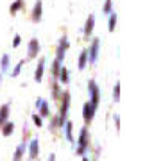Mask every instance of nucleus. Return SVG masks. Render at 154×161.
Returning <instances> with one entry per match:
<instances>
[{
	"label": "nucleus",
	"mask_w": 154,
	"mask_h": 161,
	"mask_svg": "<svg viewBox=\"0 0 154 161\" xmlns=\"http://www.w3.org/2000/svg\"><path fill=\"white\" fill-rule=\"evenodd\" d=\"M93 27H95V14H90L84 25V36H90L93 32Z\"/></svg>",
	"instance_id": "nucleus-13"
},
{
	"label": "nucleus",
	"mask_w": 154,
	"mask_h": 161,
	"mask_svg": "<svg viewBox=\"0 0 154 161\" xmlns=\"http://www.w3.org/2000/svg\"><path fill=\"white\" fill-rule=\"evenodd\" d=\"M20 43H22V38H20V36H14V38H13V48H16L18 45H20Z\"/></svg>",
	"instance_id": "nucleus-28"
},
{
	"label": "nucleus",
	"mask_w": 154,
	"mask_h": 161,
	"mask_svg": "<svg viewBox=\"0 0 154 161\" xmlns=\"http://www.w3.org/2000/svg\"><path fill=\"white\" fill-rule=\"evenodd\" d=\"M9 113H11V108H9V104H4V106L0 108V127H2L7 120H9Z\"/></svg>",
	"instance_id": "nucleus-12"
},
{
	"label": "nucleus",
	"mask_w": 154,
	"mask_h": 161,
	"mask_svg": "<svg viewBox=\"0 0 154 161\" xmlns=\"http://www.w3.org/2000/svg\"><path fill=\"white\" fill-rule=\"evenodd\" d=\"M113 100L115 102L120 100V80H117V84H115V88H113Z\"/></svg>",
	"instance_id": "nucleus-23"
},
{
	"label": "nucleus",
	"mask_w": 154,
	"mask_h": 161,
	"mask_svg": "<svg viewBox=\"0 0 154 161\" xmlns=\"http://www.w3.org/2000/svg\"><path fill=\"white\" fill-rule=\"evenodd\" d=\"M108 16H109V22H108V31H109V32H113V31H115V27H117V20H118V16H117L115 13H109Z\"/></svg>",
	"instance_id": "nucleus-19"
},
{
	"label": "nucleus",
	"mask_w": 154,
	"mask_h": 161,
	"mask_svg": "<svg viewBox=\"0 0 154 161\" xmlns=\"http://www.w3.org/2000/svg\"><path fill=\"white\" fill-rule=\"evenodd\" d=\"M32 120H34V125H36V127H41V125H43V120H41L40 115H32Z\"/></svg>",
	"instance_id": "nucleus-26"
},
{
	"label": "nucleus",
	"mask_w": 154,
	"mask_h": 161,
	"mask_svg": "<svg viewBox=\"0 0 154 161\" xmlns=\"http://www.w3.org/2000/svg\"><path fill=\"white\" fill-rule=\"evenodd\" d=\"M95 111H97V106H93V104L88 100L84 104V108H83V118H84L86 124H90L93 120V116H95Z\"/></svg>",
	"instance_id": "nucleus-6"
},
{
	"label": "nucleus",
	"mask_w": 154,
	"mask_h": 161,
	"mask_svg": "<svg viewBox=\"0 0 154 161\" xmlns=\"http://www.w3.org/2000/svg\"><path fill=\"white\" fill-rule=\"evenodd\" d=\"M77 66H79V70H84L86 66H88V50H83L79 56V63H77Z\"/></svg>",
	"instance_id": "nucleus-16"
},
{
	"label": "nucleus",
	"mask_w": 154,
	"mask_h": 161,
	"mask_svg": "<svg viewBox=\"0 0 154 161\" xmlns=\"http://www.w3.org/2000/svg\"><path fill=\"white\" fill-rule=\"evenodd\" d=\"M45 64H47V59L45 58H41L40 61H38V66H36V72H34V80H36V82H41V80H43Z\"/></svg>",
	"instance_id": "nucleus-9"
},
{
	"label": "nucleus",
	"mask_w": 154,
	"mask_h": 161,
	"mask_svg": "<svg viewBox=\"0 0 154 161\" xmlns=\"http://www.w3.org/2000/svg\"><path fill=\"white\" fill-rule=\"evenodd\" d=\"M41 13H43V4H41V0H38L34 4V7H32V14H31V18H32L34 23H38L41 20Z\"/></svg>",
	"instance_id": "nucleus-11"
},
{
	"label": "nucleus",
	"mask_w": 154,
	"mask_h": 161,
	"mask_svg": "<svg viewBox=\"0 0 154 161\" xmlns=\"http://www.w3.org/2000/svg\"><path fill=\"white\" fill-rule=\"evenodd\" d=\"M115 125H117V131H120V116L115 115Z\"/></svg>",
	"instance_id": "nucleus-29"
},
{
	"label": "nucleus",
	"mask_w": 154,
	"mask_h": 161,
	"mask_svg": "<svg viewBox=\"0 0 154 161\" xmlns=\"http://www.w3.org/2000/svg\"><path fill=\"white\" fill-rule=\"evenodd\" d=\"M0 82H2V74H0Z\"/></svg>",
	"instance_id": "nucleus-32"
},
{
	"label": "nucleus",
	"mask_w": 154,
	"mask_h": 161,
	"mask_svg": "<svg viewBox=\"0 0 154 161\" xmlns=\"http://www.w3.org/2000/svg\"><path fill=\"white\" fill-rule=\"evenodd\" d=\"M22 7H23V0H14L11 4V9H9V11H11V14H16V11L22 9Z\"/></svg>",
	"instance_id": "nucleus-21"
},
{
	"label": "nucleus",
	"mask_w": 154,
	"mask_h": 161,
	"mask_svg": "<svg viewBox=\"0 0 154 161\" xmlns=\"http://www.w3.org/2000/svg\"><path fill=\"white\" fill-rule=\"evenodd\" d=\"M68 48H70V41H68V36L65 34V36H61L59 45H57V52H56V59H57V61H61V63H63L65 54H66Z\"/></svg>",
	"instance_id": "nucleus-4"
},
{
	"label": "nucleus",
	"mask_w": 154,
	"mask_h": 161,
	"mask_svg": "<svg viewBox=\"0 0 154 161\" xmlns=\"http://www.w3.org/2000/svg\"><path fill=\"white\" fill-rule=\"evenodd\" d=\"M83 161H90V158H86V156H83Z\"/></svg>",
	"instance_id": "nucleus-31"
},
{
	"label": "nucleus",
	"mask_w": 154,
	"mask_h": 161,
	"mask_svg": "<svg viewBox=\"0 0 154 161\" xmlns=\"http://www.w3.org/2000/svg\"><path fill=\"white\" fill-rule=\"evenodd\" d=\"M88 93H90V102L93 106L99 108V100H100V90H99V84L93 79L88 80Z\"/></svg>",
	"instance_id": "nucleus-3"
},
{
	"label": "nucleus",
	"mask_w": 154,
	"mask_h": 161,
	"mask_svg": "<svg viewBox=\"0 0 154 161\" xmlns=\"http://www.w3.org/2000/svg\"><path fill=\"white\" fill-rule=\"evenodd\" d=\"M0 70H2V74H6L7 70H9V56L4 54L2 59H0Z\"/></svg>",
	"instance_id": "nucleus-20"
},
{
	"label": "nucleus",
	"mask_w": 154,
	"mask_h": 161,
	"mask_svg": "<svg viewBox=\"0 0 154 161\" xmlns=\"http://www.w3.org/2000/svg\"><path fill=\"white\" fill-rule=\"evenodd\" d=\"M102 13L104 14L113 13V2H111V0H106V4H104V7H102Z\"/></svg>",
	"instance_id": "nucleus-24"
},
{
	"label": "nucleus",
	"mask_w": 154,
	"mask_h": 161,
	"mask_svg": "<svg viewBox=\"0 0 154 161\" xmlns=\"http://www.w3.org/2000/svg\"><path fill=\"white\" fill-rule=\"evenodd\" d=\"M68 111H70V93L65 92L63 93V100H61V108H59V115L56 116V120H54L52 125H57V127L63 129L65 122L68 120Z\"/></svg>",
	"instance_id": "nucleus-1"
},
{
	"label": "nucleus",
	"mask_w": 154,
	"mask_h": 161,
	"mask_svg": "<svg viewBox=\"0 0 154 161\" xmlns=\"http://www.w3.org/2000/svg\"><path fill=\"white\" fill-rule=\"evenodd\" d=\"M48 161H56V154H50V156H48Z\"/></svg>",
	"instance_id": "nucleus-30"
},
{
	"label": "nucleus",
	"mask_w": 154,
	"mask_h": 161,
	"mask_svg": "<svg viewBox=\"0 0 154 161\" xmlns=\"http://www.w3.org/2000/svg\"><path fill=\"white\" fill-rule=\"evenodd\" d=\"M57 79L61 80L63 84H68V80H70V74H68V68H66V66H61V68H59Z\"/></svg>",
	"instance_id": "nucleus-14"
},
{
	"label": "nucleus",
	"mask_w": 154,
	"mask_h": 161,
	"mask_svg": "<svg viewBox=\"0 0 154 161\" xmlns=\"http://www.w3.org/2000/svg\"><path fill=\"white\" fill-rule=\"evenodd\" d=\"M52 95H54V98H59V86H57V82H54V86H52Z\"/></svg>",
	"instance_id": "nucleus-27"
},
{
	"label": "nucleus",
	"mask_w": 154,
	"mask_h": 161,
	"mask_svg": "<svg viewBox=\"0 0 154 161\" xmlns=\"http://www.w3.org/2000/svg\"><path fill=\"white\" fill-rule=\"evenodd\" d=\"M36 108L40 109V116H41V118L50 115V108H48V102H47L45 98H38V100H36Z\"/></svg>",
	"instance_id": "nucleus-10"
},
{
	"label": "nucleus",
	"mask_w": 154,
	"mask_h": 161,
	"mask_svg": "<svg viewBox=\"0 0 154 161\" xmlns=\"http://www.w3.org/2000/svg\"><path fill=\"white\" fill-rule=\"evenodd\" d=\"M38 54H40V41H38V38H32L29 41V47H27V58L34 59Z\"/></svg>",
	"instance_id": "nucleus-7"
},
{
	"label": "nucleus",
	"mask_w": 154,
	"mask_h": 161,
	"mask_svg": "<svg viewBox=\"0 0 154 161\" xmlns=\"http://www.w3.org/2000/svg\"><path fill=\"white\" fill-rule=\"evenodd\" d=\"M99 47H100V41L95 38V40L91 41L90 48H86L88 50V63L90 64H95L97 63V58H99Z\"/></svg>",
	"instance_id": "nucleus-5"
},
{
	"label": "nucleus",
	"mask_w": 154,
	"mask_h": 161,
	"mask_svg": "<svg viewBox=\"0 0 154 161\" xmlns=\"http://www.w3.org/2000/svg\"><path fill=\"white\" fill-rule=\"evenodd\" d=\"M90 147V134H88V127H83L79 132V140H77V149H75V154L79 156H86V150Z\"/></svg>",
	"instance_id": "nucleus-2"
},
{
	"label": "nucleus",
	"mask_w": 154,
	"mask_h": 161,
	"mask_svg": "<svg viewBox=\"0 0 154 161\" xmlns=\"http://www.w3.org/2000/svg\"><path fill=\"white\" fill-rule=\"evenodd\" d=\"M63 129H65V136H66V140H68V142H74V134H72V122L66 120V122H65V125H63Z\"/></svg>",
	"instance_id": "nucleus-18"
},
{
	"label": "nucleus",
	"mask_w": 154,
	"mask_h": 161,
	"mask_svg": "<svg viewBox=\"0 0 154 161\" xmlns=\"http://www.w3.org/2000/svg\"><path fill=\"white\" fill-rule=\"evenodd\" d=\"M27 150V145L25 143H20L16 147V150H14V156H13V161H22V156H23V152Z\"/></svg>",
	"instance_id": "nucleus-15"
},
{
	"label": "nucleus",
	"mask_w": 154,
	"mask_h": 161,
	"mask_svg": "<svg viewBox=\"0 0 154 161\" xmlns=\"http://www.w3.org/2000/svg\"><path fill=\"white\" fill-rule=\"evenodd\" d=\"M0 129H2V134H4V136H11V134H13V131H14V124L7 120L6 124H4V125L0 127Z\"/></svg>",
	"instance_id": "nucleus-17"
},
{
	"label": "nucleus",
	"mask_w": 154,
	"mask_h": 161,
	"mask_svg": "<svg viewBox=\"0 0 154 161\" xmlns=\"http://www.w3.org/2000/svg\"><path fill=\"white\" fill-rule=\"evenodd\" d=\"M29 158H31V161L36 159L38 156H40V142H38V138H32L31 140V143H29Z\"/></svg>",
	"instance_id": "nucleus-8"
},
{
	"label": "nucleus",
	"mask_w": 154,
	"mask_h": 161,
	"mask_svg": "<svg viewBox=\"0 0 154 161\" xmlns=\"http://www.w3.org/2000/svg\"><path fill=\"white\" fill-rule=\"evenodd\" d=\"M22 66H23V61H18V64L13 68V72H11V77H18V74L22 72Z\"/></svg>",
	"instance_id": "nucleus-25"
},
{
	"label": "nucleus",
	"mask_w": 154,
	"mask_h": 161,
	"mask_svg": "<svg viewBox=\"0 0 154 161\" xmlns=\"http://www.w3.org/2000/svg\"><path fill=\"white\" fill-rule=\"evenodd\" d=\"M59 68H61V61H57V59H54V63H52V77H54V79H57Z\"/></svg>",
	"instance_id": "nucleus-22"
}]
</instances>
